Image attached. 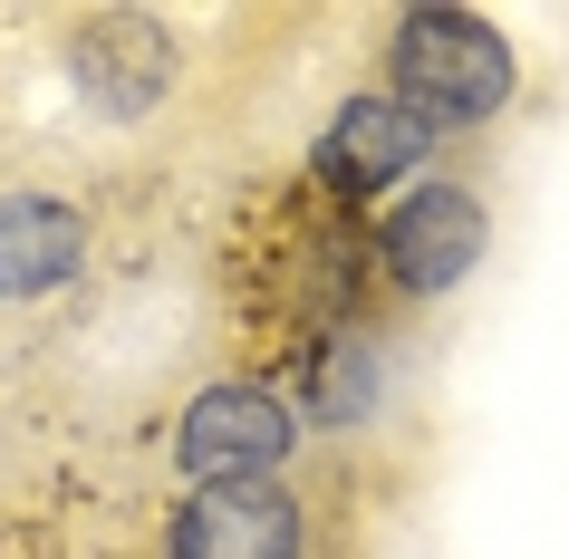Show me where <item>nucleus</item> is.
Returning <instances> with one entry per match:
<instances>
[{"instance_id":"9","label":"nucleus","mask_w":569,"mask_h":559,"mask_svg":"<svg viewBox=\"0 0 569 559\" xmlns=\"http://www.w3.org/2000/svg\"><path fill=\"white\" fill-rule=\"evenodd\" d=\"M445 154H453V146L416 117V107H406V97H387L377 78H367V88H348L329 117H319V136H309V154H300V174L319 183L329 203L377 212V203H396L416 174H435Z\"/></svg>"},{"instance_id":"6","label":"nucleus","mask_w":569,"mask_h":559,"mask_svg":"<svg viewBox=\"0 0 569 559\" xmlns=\"http://www.w3.org/2000/svg\"><path fill=\"white\" fill-rule=\"evenodd\" d=\"M367 482L329 463H300L290 482L241 492H183L164 511V559H358Z\"/></svg>"},{"instance_id":"4","label":"nucleus","mask_w":569,"mask_h":559,"mask_svg":"<svg viewBox=\"0 0 569 559\" xmlns=\"http://www.w3.org/2000/svg\"><path fill=\"white\" fill-rule=\"evenodd\" d=\"M492 174H482V154H445L435 174H416L396 203L367 212V309L387 328H435L445 299H463L492 261Z\"/></svg>"},{"instance_id":"5","label":"nucleus","mask_w":569,"mask_h":559,"mask_svg":"<svg viewBox=\"0 0 569 559\" xmlns=\"http://www.w3.org/2000/svg\"><path fill=\"white\" fill-rule=\"evenodd\" d=\"M367 49H377V88L406 97L453 154H473L521 107V49H511V30L492 10L406 0V10H377L367 20Z\"/></svg>"},{"instance_id":"3","label":"nucleus","mask_w":569,"mask_h":559,"mask_svg":"<svg viewBox=\"0 0 569 559\" xmlns=\"http://www.w3.org/2000/svg\"><path fill=\"white\" fill-rule=\"evenodd\" d=\"M270 386H280L290 415H300L309 463L348 472V482H367V492H377L396 463H416L425 435H435L425 338L416 328H387V319H358V328L309 338L300 357L270 367Z\"/></svg>"},{"instance_id":"7","label":"nucleus","mask_w":569,"mask_h":559,"mask_svg":"<svg viewBox=\"0 0 569 559\" xmlns=\"http://www.w3.org/2000/svg\"><path fill=\"white\" fill-rule=\"evenodd\" d=\"M107 251V183L88 164H0V319H49Z\"/></svg>"},{"instance_id":"8","label":"nucleus","mask_w":569,"mask_h":559,"mask_svg":"<svg viewBox=\"0 0 569 559\" xmlns=\"http://www.w3.org/2000/svg\"><path fill=\"white\" fill-rule=\"evenodd\" d=\"M174 472L183 492H241V482H290L309 463L300 443V415L270 377H193L174 406Z\"/></svg>"},{"instance_id":"1","label":"nucleus","mask_w":569,"mask_h":559,"mask_svg":"<svg viewBox=\"0 0 569 559\" xmlns=\"http://www.w3.org/2000/svg\"><path fill=\"white\" fill-rule=\"evenodd\" d=\"M309 20H270V10H164V0H88V10H49L39 39L59 59V88L78 117L117 146H203L241 117V97L261 88L270 49H300Z\"/></svg>"},{"instance_id":"2","label":"nucleus","mask_w":569,"mask_h":559,"mask_svg":"<svg viewBox=\"0 0 569 559\" xmlns=\"http://www.w3.org/2000/svg\"><path fill=\"white\" fill-rule=\"evenodd\" d=\"M222 299H232L241 357H251L241 377H270L309 338L377 319L367 309V212L329 203L300 164L261 193H241L232 241H222Z\"/></svg>"}]
</instances>
